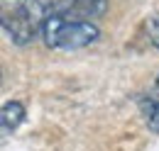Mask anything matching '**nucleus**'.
<instances>
[{
  "instance_id": "f257e3e1",
  "label": "nucleus",
  "mask_w": 159,
  "mask_h": 151,
  "mask_svg": "<svg viewBox=\"0 0 159 151\" xmlns=\"http://www.w3.org/2000/svg\"><path fill=\"white\" fill-rule=\"evenodd\" d=\"M44 17L42 0H0V27L17 46H27L39 37Z\"/></svg>"
},
{
  "instance_id": "f03ea898",
  "label": "nucleus",
  "mask_w": 159,
  "mask_h": 151,
  "mask_svg": "<svg viewBox=\"0 0 159 151\" xmlns=\"http://www.w3.org/2000/svg\"><path fill=\"white\" fill-rule=\"evenodd\" d=\"M42 37L49 49H61V51H74L83 49L93 41H98L100 29L93 22L86 19H69L59 15H47L42 22Z\"/></svg>"
},
{
  "instance_id": "7ed1b4c3",
  "label": "nucleus",
  "mask_w": 159,
  "mask_h": 151,
  "mask_svg": "<svg viewBox=\"0 0 159 151\" xmlns=\"http://www.w3.org/2000/svg\"><path fill=\"white\" fill-rule=\"evenodd\" d=\"M47 15H59L69 19H91L105 15L108 0H49V7H44Z\"/></svg>"
},
{
  "instance_id": "20e7f679",
  "label": "nucleus",
  "mask_w": 159,
  "mask_h": 151,
  "mask_svg": "<svg viewBox=\"0 0 159 151\" xmlns=\"http://www.w3.org/2000/svg\"><path fill=\"white\" fill-rule=\"evenodd\" d=\"M25 105L17 100H7L5 105H0V136L12 134L22 122H25Z\"/></svg>"
},
{
  "instance_id": "39448f33",
  "label": "nucleus",
  "mask_w": 159,
  "mask_h": 151,
  "mask_svg": "<svg viewBox=\"0 0 159 151\" xmlns=\"http://www.w3.org/2000/svg\"><path fill=\"white\" fill-rule=\"evenodd\" d=\"M139 110H142V114H144L147 127H149L154 134H159V100L142 95V97H139Z\"/></svg>"
},
{
  "instance_id": "423d86ee",
  "label": "nucleus",
  "mask_w": 159,
  "mask_h": 151,
  "mask_svg": "<svg viewBox=\"0 0 159 151\" xmlns=\"http://www.w3.org/2000/svg\"><path fill=\"white\" fill-rule=\"evenodd\" d=\"M147 34H149L152 46H157V49H159V12H154L152 17L147 19Z\"/></svg>"
},
{
  "instance_id": "0eeeda50",
  "label": "nucleus",
  "mask_w": 159,
  "mask_h": 151,
  "mask_svg": "<svg viewBox=\"0 0 159 151\" xmlns=\"http://www.w3.org/2000/svg\"><path fill=\"white\" fill-rule=\"evenodd\" d=\"M147 97H154V100H159V76H157V80H154V85L149 88V93H144Z\"/></svg>"
},
{
  "instance_id": "6e6552de",
  "label": "nucleus",
  "mask_w": 159,
  "mask_h": 151,
  "mask_svg": "<svg viewBox=\"0 0 159 151\" xmlns=\"http://www.w3.org/2000/svg\"><path fill=\"white\" fill-rule=\"evenodd\" d=\"M0 80H2V71H0Z\"/></svg>"
}]
</instances>
